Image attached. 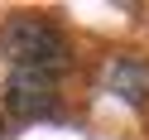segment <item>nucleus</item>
I'll list each match as a JSON object with an SVG mask.
<instances>
[{"mask_svg": "<svg viewBox=\"0 0 149 140\" xmlns=\"http://www.w3.org/2000/svg\"><path fill=\"white\" fill-rule=\"evenodd\" d=\"M0 53L15 63V68H39L58 77L68 68V39L53 20L39 15H15V20L0 24Z\"/></svg>", "mask_w": 149, "mask_h": 140, "instance_id": "1", "label": "nucleus"}, {"mask_svg": "<svg viewBox=\"0 0 149 140\" xmlns=\"http://www.w3.org/2000/svg\"><path fill=\"white\" fill-rule=\"evenodd\" d=\"M0 101H5V111H10V116H19V121H39V116H48V111L58 106V82H53V72L15 68L10 77H5Z\"/></svg>", "mask_w": 149, "mask_h": 140, "instance_id": "2", "label": "nucleus"}, {"mask_svg": "<svg viewBox=\"0 0 149 140\" xmlns=\"http://www.w3.org/2000/svg\"><path fill=\"white\" fill-rule=\"evenodd\" d=\"M106 82H111V92L116 97H125V101H144L149 97V63H139V58H116L106 68Z\"/></svg>", "mask_w": 149, "mask_h": 140, "instance_id": "3", "label": "nucleus"}, {"mask_svg": "<svg viewBox=\"0 0 149 140\" xmlns=\"http://www.w3.org/2000/svg\"><path fill=\"white\" fill-rule=\"evenodd\" d=\"M0 130H5V126H0Z\"/></svg>", "mask_w": 149, "mask_h": 140, "instance_id": "4", "label": "nucleus"}]
</instances>
